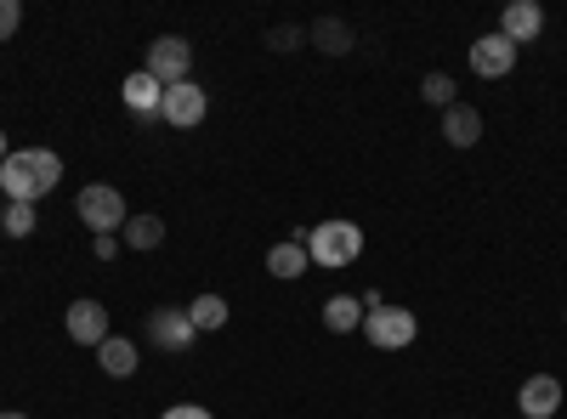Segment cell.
<instances>
[{
	"label": "cell",
	"instance_id": "cell-1",
	"mask_svg": "<svg viewBox=\"0 0 567 419\" xmlns=\"http://www.w3.org/2000/svg\"><path fill=\"white\" fill-rule=\"evenodd\" d=\"M63 181V159L52 148H12L0 165V193L12 205H40Z\"/></svg>",
	"mask_w": 567,
	"mask_h": 419
},
{
	"label": "cell",
	"instance_id": "cell-2",
	"mask_svg": "<svg viewBox=\"0 0 567 419\" xmlns=\"http://www.w3.org/2000/svg\"><path fill=\"white\" fill-rule=\"evenodd\" d=\"M307 255H312V266H352L358 255H363V227L358 221H347V216H329V221H318V227H307Z\"/></svg>",
	"mask_w": 567,
	"mask_h": 419
},
{
	"label": "cell",
	"instance_id": "cell-3",
	"mask_svg": "<svg viewBox=\"0 0 567 419\" xmlns=\"http://www.w3.org/2000/svg\"><path fill=\"white\" fill-rule=\"evenodd\" d=\"M363 335H369V346H381V352H403V346H414L420 323H414L409 306H392L381 295H363Z\"/></svg>",
	"mask_w": 567,
	"mask_h": 419
},
{
	"label": "cell",
	"instance_id": "cell-4",
	"mask_svg": "<svg viewBox=\"0 0 567 419\" xmlns=\"http://www.w3.org/2000/svg\"><path fill=\"white\" fill-rule=\"evenodd\" d=\"M74 216L91 227V239H97V232H120V227L131 221L120 188H109V181H91V188H80V193H74Z\"/></svg>",
	"mask_w": 567,
	"mask_h": 419
},
{
	"label": "cell",
	"instance_id": "cell-5",
	"mask_svg": "<svg viewBox=\"0 0 567 419\" xmlns=\"http://www.w3.org/2000/svg\"><path fill=\"white\" fill-rule=\"evenodd\" d=\"M199 341L194 317H187V306H154L148 312V346L154 352H187Z\"/></svg>",
	"mask_w": 567,
	"mask_h": 419
},
{
	"label": "cell",
	"instance_id": "cell-6",
	"mask_svg": "<svg viewBox=\"0 0 567 419\" xmlns=\"http://www.w3.org/2000/svg\"><path fill=\"white\" fill-rule=\"evenodd\" d=\"M205 114H210V97H205V91H199L194 80L165 85V103H159V119H165V125L194 130V125H205Z\"/></svg>",
	"mask_w": 567,
	"mask_h": 419
},
{
	"label": "cell",
	"instance_id": "cell-7",
	"mask_svg": "<svg viewBox=\"0 0 567 419\" xmlns=\"http://www.w3.org/2000/svg\"><path fill=\"white\" fill-rule=\"evenodd\" d=\"M187 69H194V45H187L182 34H159V40L148 45V74H154L159 85L187 80Z\"/></svg>",
	"mask_w": 567,
	"mask_h": 419
},
{
	"label": "cell",
	"instance_id": "cell-8",
	"mask_svg": "<svg viewBox=\"0 0 567 419\" xmlns=\"http://www.w3.org/2000/svg\"><path fill=\"white\" fill-rule=\"evenodd\" d=\"M516 69V45L494 29L483 40H471V74H483V80H505Z\"/></svg>",
	"mask_w": 567,
	"mask_h": 419
},
{
	"label": "cell",
	"instance_id": "cell-9",
	"mask_svg": "<svg viewBox=\"0 0 567 419\" xmlns=\"http://www.w3.org/2000/svg\"><path fill=\"white\" fill-rule=\"evenodd\" d=\"M63 323H69V341H74V346L97 352V346L109 341V306H103V301H74Z\"/></svg>",
	"mask_w": 567,
	"mask_h": 419
},
{
	"label": "cell",
	"instance_id": "cell-10",
	"mask_svg": "<svg viewBox=\"0 0 567 419\" xmlns=\"http://www.w3.org/2000/svg\"><path fill=\"white\" fill-rule=\"evenodd\" d=\"M516 408H523V419H550L561 408V380L556 375H528L523 391H516Z\"/></svg>",
	"mask_w": 567,
	"mask_h": 419
},
{
	"label": "cell",
	"instance_id": "cell-11",
	"mask_svg": "<svg viewBox=\"0 0 567 419\" xmlns=\"http://www.w3.org/2000/svg\"><path fill=\"white\" fill-rule=\"evenodd\" d=\"M539 29H545V7H539V0H511V7L499 12V34H505L511 45L534 40Z\"/></svg>",
	"mask_w": 567,
	"mask_h": 419
},
{
	"label": "cell",
	"instance_id": "cell-12",
	"mask_svg": "<svg viewBox=\"0 0 567 419\" xmlns=\"http://www.w3.org/2000/svg\"><path fill=\"white\" fill-rule=\"evenodd\" d=\"M120 97H125V108H131L136 119H154V114H159V103H165V85H159L148 69H136V74L120 85Z\"/></svg>",
	"mask_w": 567,
	"mask_h": 419
},
{
	"label": "cell",
	"instance_id": "cell-13",
	"mask_svg": "<svg viewBox=\"0 0 567 419\" xmlns=\"http://www.w3.org/2000/svg\"><path fill=\"white\" fill-rule=\"evenodd\" d=\"M443 136H449V148H477L483 143V114L471 108V103L443 108Z\"/></svg>",
	"mask_w": 567,
	"mask_h": 419
},
{
	"label": "cell",
	"instance_id": "cell-14",
	"mask_svg": "<svg viewBox=\"0 0 567 419\" xmlns=\"http://www.w3.org/2000/svg\"><path fill=\"white\" fill-rule=\"evenodd\" d=\"M97 363H103V375H109V380H131L142 357H136V341H125V335H109V341L97 346Z\"/></svg>",
	"mask_w": 567,
	"mask_h": 419
},
{
	"label": "cell",
	"instance_id": "cell-15",
	"mask_svg": "<svg viewBox=\"0 0 567 419\" xmlns=\"http://www.w3.org/2000/svg\"><path fill=\"white\" fill-rule=\"evenodd\" d=\"M312 266V255H307V244L301 239H284V244H272L267 250V272L272 277H284V284H290V277H301Z\"/></svg>",
	"mask_w": 567,
	"mask_h": 419
},
{
	"label": "cell",
	"instance_id": "cell-16",
	"mask_svg": "<svg viewBox=\"0 0 567 419\" xmlns=\"http://www.w3.org/2000/svg\"><path fill=\"white\" fill-rule=\"evenodd\" d=\"M120 244H125V250H142V255L159 250V244H165V221H159V216H131V221L120 227Z\"/></svg>",
	"mask_w": 567,
	"mask_h": 419
},
{
	"label": "cell",
	"instance_id": "cell-17",
	"mask_svg": "<svg viewBox=\"0 0 567 419\" xmlns=\"http://www.w3.org/2000/svg\"><path fill=\"white\" fill-rule=\"evenodd\" d=\"M323 323H329V335L363 329V295H336V301H323Z\"/></svg>",
	"mask_w": 567,
	"mask_h": 419
},
{
	"label": "cell",
	"instance_id": "cell-18",
	"mask_svg": "<svg viewBox=\"0 0 567 419\" xmlns=\"http://www.w3.org/2000/svg\"><path fill=\"white\" fill-rule=\"evenodd\" d=\"M307 40L318 45V52H329V57H347V52H352V29H347L341 18H318V23L307 29Z\"/></svg>",
	"mask_w": 567,
	"mask_h": 419
},
{
	"label": "cell",
	"instance_id": "cell-19",
	"mask_svg": "<svg viewBox=\"0 0 567 419\" xmlns=\"http://www.w3.org/2000/svg\"><path fill=\"white\" fill-rule=\"evenodd\" d=\"M187 317H194L199 335H216V329H227V301H221V295H194Z\"/></svg>",
	"mask_w": 567,
	"mask_h": 419
},
{
	"label": "cell",
	"instance_id": "cell-20",
	"mask_svg": "<svg viewBox=\"0 0 567 419\" xmlns=\"http://www.w3.org/2000/svg\"><path fill=\"white\" fill-rule=\"evenodd\" d=\"M420 97L432 103V108H454V80H449L443 69H437V74H425V80H420Z\"/></svg>",
	"mask_w": 567,
	"mask_h": 419
},
{
	"label": "cell",
	"instance_id": "cell-21",
	"mask_svg": "<svg viewBox=\"0 0 567 419\" xmlns=\"http://www.w3.org/2000/svg\"><path fill=\"white\" fill-rule=\"evenodd\" d=\"M0 227H7V239H29V232L40 227V216H34V205H7Z\"/></svg>",
	"mask_w": 567,
	"mask_h": 419
},
{
	"label": "cell",
	"instance_id": "cell-22",
	"mask_svg": "<svg viewBox=\"0 0 567 419\" xmlns=\"http://www.w3.org/2000/svg\"><path fill=\"white\" fill-rule=\"evenodd\" d=\"M18 23H23V7H18V0H0V40H12Z\"/></svg>",
	"mask_w": 567,
	"mask_h": 419
},
{
	"label": "cell",
	"instance_id": "cell-23",
	"mask_svg": "<svg viewBox=\"0 0 567 419\" xmlns=\"http://www.w3.org/2000/svg\"><path fill=\"white\" fill-rule=\"evenodd\" d=\"M91 255H97V261H114V255H120V232H97V239H91Z\"/></svg>",
	"mask_w": 567,
	"mask_h": 419
},
{
	"label": "cell",
	"instance_id": "cell-24",
	"mask_svg": "<svg viewBox=\"0 0 567 419\" xmlns=\"http://www.w3.org/2000/svg\"><path fill=\"white\" fill-rule=\"evenodd\" d=\"M267 45H272V52H296V45H301V29H272Z\"/></svg>",
	"mask_w": 567,
	"mask_h": 419
},
{
	"label": "cell",
	"instance_id": "cell-25",
	"mask_svg": "<svg viewBox=\"0 0 567 419\" xmlns=\"http://www.w3.org/2000/svg\"><path fill=\"white\" fill-rule=\"evenodd\" d=\"M159 419H216L210 408H199V402H176V408H165Z\"/></svg>",
	"mask_w": 567,
	"mask_h": 419
},
{
	"label": "cell",
	"instance_id": "cell-26",
	"mask_svg": "<svg viewBox=\"0 0 567 419\" xmlns=\"http://www.w3.org/2000/svg\"><path fill=\"white\" fill-rule=\"evenodd\" d=\"M7 154H12V143H7V130H0V165H7Z\"/></svg>",
	"mask_w": 567,
	"mask_h": 419
},
{
	"label": "cell",
	"instance_id": "cell-27",
	"mask_svg": "<svg viewBox=\"0 0 567 419\" xmlns=\"http://www.w3.org/2000/svg\"><path fill=\"white\" fill-rule=\"evenodd\" d=\"M0 419H29V413H0Z\"/></svg>",
	"mask_w": 567,
	"mask_h": 419
}]
</instances>
